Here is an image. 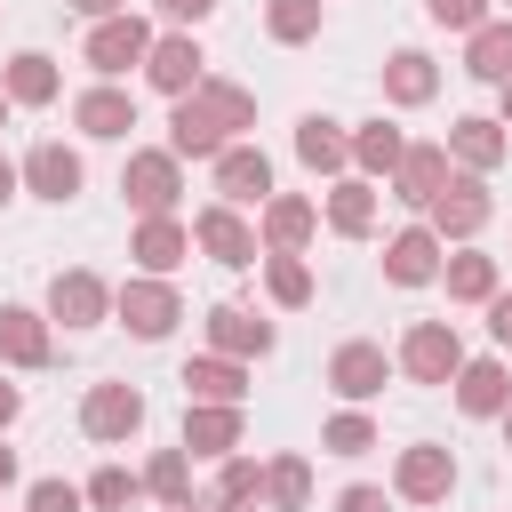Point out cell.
I'll list each match as a JSON object with an SVG mask.
<instances>
[{
	"mask_svg": "<svg viewBox=\"0 0 512 512\" xmlns=\"http://www.w3.org/2000/svg\"><path fill=\"white\" fill-rule=\"evenodd\" d=\"M312 232H320V208H312L304 192H272V200H264V248H288V256H296Z\"/></svg>",
	"mask_w": 512,
	"mask_h": 512,
	"instance_id": "23",
	"label": "cell"
},
{
	"mask_svg": "<svg viewBox=\"0 0 512 512\" xmlns=\"http://www.w3.org/2000/svg\"><path fill=\"white\" fill-rule=\"evenodd\" d=\"M336 512H392V496H384V488H344Z\"/></svg>",
	"mask_w": 512,
	"mask_h": 512,
	"instance_id": "42",
	"label": "cell"
},
{
	"mask_svg": "<svg viewBox=\"0 0 512 512\" xmlns=\"http://www.w3.org/2000/svg\"><path fill=\"white\" fill-rule=\"evenodd\" d=\"M424 16L440 32H472V24H488V0H424Z\"/></svg>",
	"mask_w": 512,
	"mask_h": 512,
	"instance_id": "40",
	"label": "cell"
},
{
	"mask_svg": "<svg viewBox=\"0 0 512 512\" xmlns=\"http://www.w3.org/2000/svg\"><path fill=\"white\" fill-rule=\"evenodd\" d=\"M208 344H216L224 360H264V352H272V320H256L248 304H216V312H208Z\"/></svg>",
	"mask_w": 512,
	"mask_h": 512,
	"instance_id": "17",
	"label": "cell"
},
{
	"mask_svg": "<svg viewBox=\"0 0 512 512\" xmlns=\"http://www.w3.org/2000/svg\"><path fill=\"white\" fill-rule=\"evenodd\" d=\"M264 296H272V304H288V312H296V304H312V264H304V256H288V248H272V256H264Z\"/></svg>",
	"mask_w": 512,
	"mask_h": 512,
	"instance_id": "33",
	"label": "cell"
},
{
	"mask_svg": "<svg viewBox=\"0 0 512 512\" xmlns=\"http://www.w3.org/2000/svg\"><path fill=\"white\" fill-rule=\"evenodd\" d=\"M200 64H208V56L192 48V32H160V40L144 48V80H152L160 96H192V88L208 80Z\"/></svg>",
	"mask_w": 512,
	"mask_h": 512,
	"instance_id": "10",
	"label": "cell"
},
{
	"mask_svg": "<svg viewBox=\"0 0 512 512\" xmlns=\"http://www.w3.org/2000/svg\"><path fill=\"white\" fill-rule=\"evenodd\" d=\"M320 8H328V0H272V8H264V32H272L280 48H296V40L320 32Z\"/></svg>",
	"mask_w": 512,
	"mask_h": 512,
	"instance_id": "35",
	"label": "cell"
},
{
	"mask_svg": "<svg viewBox=\"0 0 512 512\" xmlns=\"http://www.w3.org/2000/svg\"><path fill=\"white\" fill-rule=\"evenodd\" d=\"M16 408H24V392H16V384H8V376H0V432H8V424H16Z\"/></svg>",
	"mask_w": 512,
	"mask_h": 512,
	"instance_id": "45",
	"label": "cell"
},
{
	"mask_svg": "<svg viewBox=\"0 0 512 512\" xmlns=\"http://www.w3.org/2000/svg\"><path fill=\"white\" fill-rule=\"evenodd\" d=\"M264 496V472L248 464V456H224V472H216V512H248Z\"/></svg>",
	"mask_w": 512,
	"mask_h": 512,
	"instance_id": "36",
	"label": "cell"
},
{
	"mask_svg": "<svg viewBox=\"0 0 512 512\" xmlns=\"http://www.w3.org/2000/svg\"><path fill=\"white\" fill-rule=\"evenodd\" d=\"M400 152H408V136H400L392 120H360V128H352V160H360L368 176H392Z\"/></svg>",
	"mask_w": 512,
	"mask_h": 512,
	"instance_id": "32",
	"label": "cell"
},
{
	"mask_svg": "<svg viewBox=\"0 0 512 512\" xmlns=\"http://www.w3.org/2000/svg\"><path fill=\"white\" fill-rule=\"evenodd\" d=\"M320 448H328V456H368V448H376V424H368L360 408H344V416L320 424Z\"/></svg>",
	"mask_w": 512,
	"mask_h": 512,
	"instance_id": "38",
	"label": "cell"
},
{
	"mask_svg": "<svg viewBox=\"0 0 512 512\" xmlns=\"http://www.w3.org/2000/svg\"><path fill=\"white\" fill-rule=\"evenodd\" d=\"M16 176H24L40 200H56V208H64V200L80 192V152L48 136V144H32V152H24V168H16Z\"/></svg>",
	"mask_w": 512,
	"mask_h": 512,
	"instance_id": "15",
	"label": "cell"
},
{
	"mask_svg": "<svg viewBox=\"0 0 512 512\" xmlns=\"http://www.w3.org/2000/svg\"><path fill=\"white\" fill-rule=\"evenodd\" d=\"M72 128L96 136V144H112V136L136 128V96L128 88H88V96H72Z\"/></svg>",
	"mask_w": 512,
	"mask_h": 512,
	"instance_id": "18",
	"label": "cell"
},
{
	"mask_svg": "<svg viewBox=\"0 0 512 512\" xmlns=\"http://www.w3.org/2000/svg\"><path fill=\"white\" fill-rule=\"evenodd\" d=\"M216 192H224V208L272 200V160H264L256 144H224V152H216Z\"/></svg>",
	"mask_w": 512,
	"mask_h": 512,
	"instance_id": "11",
	"label": "cell"
},
{
	"mask_svg": "<svg viewBox=\"0 0 512 512\" xmlns=\"http://www.w3.org/2000/svg\"><path fill=\"white\" fill-rule=\"evenodd\" d=\"M448 488H456V456H448V448H432V440L400 448V464H392V496H408V504H440Z\"/></svg>",
	"mask_w": 512,
	"mask_h": 512,
	"instance_id": "8",
	"label": "cell"
},
{
	"mask_svg": "<svg viewBox=\"0 0 512 512\" xmlns=\"http://www.w3.org/2000/svg\"><path fill=\"white\" fill-rule=\"evenodd\" d=\"M136 480H144L160 504H192V456H184V448H160V456H152Z\"/></svg>",
	"mask_w": 512,
	"mask_h": 512,
	"instance_id": "34",
	"label": "cell"
},
{
	"mask_svg": "<svg viewBox=\"0 0 512 512\" xmlns=\"http://www.w3.org/2000/svg\"><path fill=\"white\" fill-rule=\"evenodd\" d=\"M184 400H248V368L240 360H224V352H208V360H184Z\"/></svg>",
	"mask_w": 512,
	"mask_h": 512,
	"instance_id": "29",
	"label": "cell"
},
{
	"mask_svg": "<svg viewBox=\"0 0 512 512\" xmlns=\"http://www.w3.org/2000/svg\"><path fill=\"white\" fill-rule=\"evenodd\" d=\"M8 488H16V456L0 448V496H8Z\"/></svg>",
	"mask_w": 512,
	"mask_h": 512,
	"instance_id": "48",
	"label": "cell"
},
{
	"mask_svg": "<svg viewBox=\"0 0 512 512\" xmlns=\"http://www.w3.org/2000/svg\"><path fill=\"white\" fill-rule=\"evenodd\" d=\"M448 384H456V408H464V416H504V400H512L504 360H464Z\"/></svg>",
	"mask_w": 512,
	"mask_h": 512,
	"instance_id": "21",
	"label": "cell"
},
{
	"mask_svg": "<svg viewBox=\"0 0 512 512\" xmlns=\"http://www.w3.org/2000/svg\"><path fill=\"white\" fill-rule=\"evenodd\" d=\"M112 312H120V328H128V336H144V344H160V336L184 320V304H176V288H168L160 272L120 280V288H112Z\"/></svg>",
	"mask_w": 512,
	"mask_h": 512,
	"instance_id": "2",
	"label": "cell"
},
{
	"mask_svg": "<svg viewBox=\"0 0 512 512\" xmlns=\"http://www.w3.org/2000/svg\"><path fill=\"white\" fill-rule=\"evenodd\" d=\"M80 432H88V440H128V432H144V392H136V384H88Z\"/></svg>",
	"mask_w": 512,
	"mask_h": 512,
	"instance_id": "7",
	"label": "cell"
},
{
	"mask_svg": "<svg viewBox=\"0 0 512 512\" xmlns=\"http://www.w3.org/2000/svg\"><path fill=\"white\" fill-rule=\"evenodd\" d=\"M400 368H408L416 384H448V376L464 368V336H456V320H416V328L400 336Z\"/></svg>",
	"mask_w": 512,
	"mask_h": 512,
	"instance_id": "5",
	"label": "cell"
},
{
	"mask_svg": "<svg viewBox=\"0 0 512 512\" xmlns=\"http://www.w3.org/2000/svg\"><path fill=\"white\" fill-rule=\"evenodd\" d=\"M56 56H40V48H24V56H8V72H0V96L8 104H56Z\"/></svg>",
	"mask_w": 512,
	"mask_h": 512,
	"instance_id": "26",
	"label": "cell"
},
{
	"mask_svg": "<svg viewBox=\"0 0 512 512\" xmlns=\"http://www.w3.org/2000/svg\"><path fill=\"white\" fill-rule=\"evenodd\" d=\"M384 184H392V200L424 208V200H432V192L448 184V144H408V152H400V168H392Z\"/></svg>",
	"mask_w": 512,
	"mask_h": 512,
	"instance_id": "19",
	"label": "cell"
},
{
	"mask_svg": "<svg viewBox=\"0 0 512 512\" xmlns=\"http://www.w3.org/2000/svg\"><path fill=\"white\" fill-rule=\"evenodd\" d=\"M296 160H304L312 176H336V168L352 160V136H344L336 120H320V112H304V120H296Z\"/></svg>",
	"mask_w": 512,
	"mask_h": 512,
	"instance_id": "27",
	"label": "cell"
},
{
	"mask_svg": "<svg viewBox=\"0 0 512 512\" xmlns=\"http://www.w3.org/2000/svg\"><path fill=\"white\" fill-rule=\"evenodd\" d=\"M264 496H272L280 512H304V496H312V472H304V456H272V464H264Z\"/></svg>",
	"mask_w": 512,
	"mask_h": 512,
	"instance_id": "37",
	"label": "cell"
},
{
	"mask_svg": "<svg viewBox=\"0 0 512 512\" xmlns=\"http://www.w3.org/2000/svg\"><path fill=\"white\" fill-rule=\"evenodd\" d=\"M240 128H256V96L240 80H200L192 96H176L168 152L176 160H216L224 144H240Z\"/></svg>",
	"mask_w": 512,
	"mask_h": 512,
	"instance_id": "1",
	"label": "cell"
},
{
	"mask_svg": "<svg viewBox=\"0 0 512 512\" xmlns=\"http://www.w3.org/2000/svg\"><path fill=\"white\" fill-rule=\"evenodd\" d=\"M160 16L168 24H200V16H216V0H160Z\"/></svg>",
	"mask_w": 512,
	"mask_h": 512,
	"instance_id": "44",
	"label": "cell"
},
{
	"mask_svg": "<svg viewBox=\"0 0 512 512\" xmlns=\"http://www.w3.org/2000/svg\"><path fill=\"white\" fill-rule=\"evenodd\" d=\"M504 448H512V400H504Z\"/></svg>",
	"mask_w": 512,
	"mask_h": 512,
	"instance_id": "50",
	"label": "cell"
},
{
	"mask_svg": "<svg viewBox=\"0 0 512 512\" xmlns=\"http://www.w3.org/2000/svg\"><path fill=\"white\" fill-rule=\"evenodd\" d=\"M464 72L472 80H512V16H488L464 32Z\"/></svg>",
	"mask_w": 512,
	"mask_h": 512,
	"instance_id": "25",
	"label": "cell"
},
{
	"mask_svg": "<svg viewBox=\"0 0 512 512\" xmlns=\"http://www.w3.org/2000/svg\"><path fill=\"white\" fill-rule=\"evenodd\" d=\"M384 376H392L384 344H336V360H328V384H336L344 400H376V392H384Z\"/></svg>",
	"mask_w": 512,
	"mask_h": 512,
	"instance_id": "20",
	"label": "cell"
},
{
	"mask_svg": "<svg viewBox=\"0 0 512 512\" xmlns=\"http://www.w3.org/2000/svg\"><path fill=\"white\" fill-rule=\"evenodd\" d=\"M0 360L8 368H48L56 360V336L32 304H0Z\"/></svg>",
	"mask_w": 512,
	"mask_h": 512,
	"instance_id": "13",
	"label": "cell"
},
{
	"mask_svg": "<svg viewBox=\"0 0 512 512\" xmlns=\"http://www.w3.org/2000/svg\"><path fill=\"white\" fill-rule=\"evenodd\" d=\"M144 48H152V24L144 16H96V32H88V64L112 80V72H128V64H144Z\"/></svg>",
	"mask_w": 512,
	"mask_h": 512,
	"instance_id": "9",
	"label": "cell"
},
{
	"mask_svg": "<svg viewBox=\"0 0 512 512\" xmlns=\"http://www.w3.org/2000/svg\"><path fill=\"white\" fill-rule=\"evenodd\" d=\"M488 336H496V344H512V296H504V288L488 296Z\"/></svg>",
	"mask_w": 512,
	"mask_h": 512,
	"instance_id": "43",
	"label": "cell"
},
{
	"mask_svg": "<svg viewBox=\"0 0 512 512\" xmlns=\"http://www.w3.org/2000/svg\"><path fill=\"white\" fill-rule=\"evenodd\" d=\"M192 240H200L216 264H232V272H240V264H256V232H248V224H240V208H224V200L192 216Z\"/></svg>",
	"mask_w": 512,
	"mask_h": 512,
	"instance_id": "16",
	"label": "cell"
},
{
	"mask_svg": "<svg viewBox=\"0 0 512 512\" xmlns=\"http://www.w3.org/2000/svg\"><path fill=\"white\" fill-rule=\"evenodd\" d=\"M440 280H448V296H456V304H488V296H496V256L456 248V256H440Z\"/></svg>",
	"mask_w": 512,
	"mask_h": 512,
	"instance_id": "31",
	"label": "cell"
},
{
	"mask_svg": "<svg viewBox=\"0 0 512 512\" xmlns=\"http://www.w3.org/2000/svg\"><path fill=\"white\" fill-rule=\"evenodd\" d=\"M88 496L72 488V480H32V496H24V512H80Z\"/></svg>",
	"mask_w": 512,
	"mask_h": 512,
	"instance_id": "41",
	"label": "cell"
},
{
	"mask_svg": "<svg viewBox=\"0 0 512 512\" xmlns=\"http://www.w3.org/2000/svg\"><path fill=\"white\" fill-rule=\"evenodd\" d=\"M8 200H16V168L0 160V208H8Z\"/></svg>",
	"mask_w": 512,
	"mask_h": 512,
	"instance_id": "47",
	"label": "cell"
},
{
	"mask_svg": "<svg viewBox=\"0 0 512 512\" xmlns=\"http://www.w3.org/2000/svg\"><path fill=\"white\" fill-rule=\"evenodd\" d=\"M496 88H504V128H512V80H496Z\"/></svg>",
	"mask_w": 512,
	"mask_h": 512,
	"instance_id": "49",
	"label": "cell"
},
{
	"mask_svg": "<svg viewBox=\"0 0 512 512\" xmlns=\"http://www.w3.org/2000/svg\"><path fill=\"white\" fill-rule=\"evenodd\" d=\"M440 256H448V240L432 224H408V232L384 240V280L392 288H424V280H440Z\"/></svg>",
	"mask_w": 512,
	"mask_h": 512,
	"instance_id": "6",
	"label": "cell"
},
{
	"mask_svg": "<svg viewBox=\"0 0 512 512\" xmlns=\"http://www.w3.org/2000/svg\"><path fill=\"white\" fill-rule=\"evenodd\" d=\"M328 232H344V240H368L376 232V184L368 176L328 184Z\"/></svg>",
	"mask_w": 512,
	"mask_h": 512,
	"instance_id": "28",
	"label": "cell"
},
{
	"mask_svg": "<svg viewBox=\"0 0 512 512\" xmlns=\"http://www.w3.org/2000/svg\"><path fill=\"white\" fill-rule=\"evenodd\" d=\"M0 128H8V96H0Z\"/></svg>",
	"mask_w": 512,
	"mask_h": 512,
	"instance_id": "51",
	"label": "cell"
},
{
	"mask_svg": "<svg viewBox=\"0 0 512 512\" xmlns=\"http://www.w3.org/2000/svg\"><path fill=\"white\" fill-rule=\"evenodd\" d=\"M120 192L136 216H176V192H184V160L176 152H128L120 168Z\"/></svg>",
	"mask_w": 512,
	"mask_h": 512,
	"instance_id": "3",
	"label": "cell"
},
{
	"mask_svg": "<svg viewBox=\"0 0 512 512\" xmlns=\"http://www.w3.org/2000/svg\"><path fill=\"white\" fill-rule=\"evenodd\" d=\"M168 512H192V504H168Z\"/></svg>",
	"mask_w": 512,
	"mask_h": 512,
	"instance_id": "52",
	"label": "cell"
},
{
	"mask_svg": "<svg viewBox=\"0 0 512 512\" xmlns=\"http://www.w3.org/2000/svg\"><path fill=\"white\" fill-rule=\"evenodd\" d=\"M112 312V288L96 280V272H56L48 280V320H64V328H96Z\"/></svg>",
	"mask_w": 512,
	"mask_h": 512,
	"instance_id": "12",
	"label": "cell"
},
{
	"mask_svg": "<svg viewBox=\"0 0 512 512\" xmlns=\"http://www.w3.org/2000/svg\"><path fill=\"white\" fill-rule=\"evenodd\" d=\"M184 448H192V456L240 448V408H232V400H192V408H184Z\"/></svg>",
	"mask_w": 512,
	"mask_h": 512,
	"instance_id": "22",
	"label": "cell"
},
{
	"mask_svg": "<svg viewBox=\"0 0 512 512\" xmlns=\"http://www.w3.org/2000/svg\"><path fill=\"white\" fill-rule=\"evenodd\" d=\"M72 8H80V16H120L128 0H72Z\"/></svg>",
	"mask_w": 512,
	"mask_h": 512,
	"instance_id": "46",
	"label": "cell"
},
{
	"mask_svg": "<svg viewBox=\"0 0 512 512\" xmlns=\"http://www.w3.org/2000/svg\"><path fill=\"white\" fill-rule=\"evenodd\" d=\"M80 496H88L96 512H120V504H136V496H144V480H136V472H120V464H104V472H96Z\"/></svg>",
	"mask_w": 512,
	"mask_h": 512,
	"instance_id": "39",
	"label": "cell"
},
{
	"mask_svg": "<svg viewBox=\"0 0 512 512\" xmlns=\"http://www.w3.org/2000/svg\"><path fill=\"white\" fill-rule=\"evenodd\" d=\"M432 88H440V64H432L424 48H400V56L384 64V96H392V104H432Z\"/></svg>",
	"mask_w": 512,
	"mask_h": 512,
	"instance_id": "30",
	"label": "cell"
},
{
	"mask_svg": "<svg viewBox=\"0 0 512 512\" xmlns=\"http://www.w3.org/2000/svg\"><path fill=\"white\" fill-rule=\"evenodd\" d=\"M184 248H192V232H184L176 216H144V224H136V240H128V256H136L144 272H160V280L184 264Z\"/></svg>",
	"mask_w": 512,
	"mask_h": 512,
	"instance_id": "24",
	"label": "cell"
},
{
	"mask_svg": "<svg viewBox=\"0 0 512 512\" xmlns=\"http://www.w3.org/2000/svg\"><path fill=\"white\" fill-rule=\"evenodd\" d=\"M504 152H512V136H504V120H480V112H464V120H448V160H464L472 176H488V168H504Z\"/></svg>",
	"mask_w": 512,
	"mask_h": 512,
	"instance_id": "14",
	"label": "cell"
},
{
	"mask_svg": "<svg viewBox=\"0 0 512 512\" xmlns=\"http://www.w3.org/2000/svg\"><path fill=\"white\" fill-rule=\"evenodd\" d=\"M488 208H496V200H488V184L464 168V176H448V184L424 200V224H432L440 240H472V232L488 224Z\"/></svg>",
	"mask_w": 512,
	"mask_h": 512,
	"instance_id": "4",
	"label": "cell"
}]
</instances>
